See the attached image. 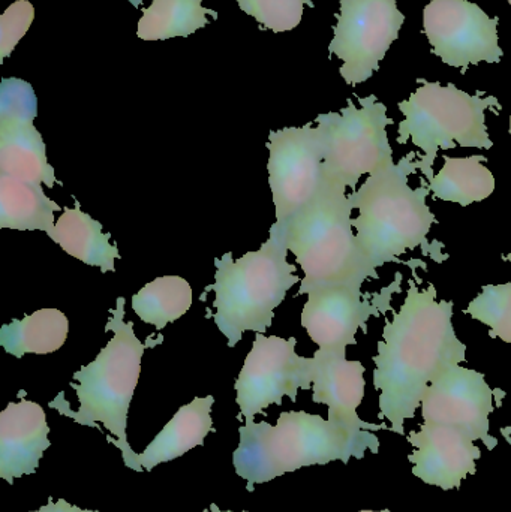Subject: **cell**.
I'll return each instance as SVG.
<instances>
[{
  "label": "cell",
  "instance_id": "83f0119b",
  "mask_svg": "<svg viewBox=\"0 0 511 512\" xmlns=\"http://www.w3.org/2000/svg\"><path fill=\"white\" fill-rule=\"evenodd\" d=\"M38 99L33 87L20 78H2L0 84V119L35 120Z\"/></svg>",
  "mask_w": 511,
  "mask_h": 512
},
{
  "label": "cell",
  "instance_id": "ffe728a7",
  "mask_svg": "<svg viewBox=\"0 0 511 512\" xmlns=\"http://www.w3.org/2000/svg\"><path fill=\"white\" fill-rule=\"evenodd\" d=\"M51 240L66 254L84 262L90 267H98L102 273L116 271L117 258H120L116 243H111V234L102 231L101 222L81 210L80 203L66 207L54 225Z\"/></svg>",
  "mask_w": 511,
  "mask_h": 512
},
{
  "label": "cell",
  "instance_id": "d4e9b609",
  "mask_svg": "<svg viewBox=\"0 0 511 512\" xmlns=\"http://www.w3.org/2000/svg\"><path fill=\"white\" fill-rule=\"evenodd\" d=\"M194 292L180 276L156 277L132 297L138 318L161 331L191 309Z\"/></svg>",
  "mask_w": 511,
  "mask_h": 512
},
{
  "label": "cell",
  "instance_id": "ba28073f",
  "mask_svg": "<svg viewBox=\"0 0 511 512\" xmlns=\"http://www.w3.org/2000/svg\"><path fill=\"white\" fill-rule=\"evenodd\" d=\"M360 107L351 99L339 113L320 114L315 119L324 143L323 173L327 179L353 189L363 176H371L393 164L387 126V107L377 96L359 98Z\"/></svg>",
  "mask_w": 511,
  "mask_h": 512
},
{
  "label": "cell",
  "instance_id": "f1b7e54d",
  "mask_svg": "<svg viewBox=\"0 0 511 512\" xmlns=\"http://www.w3.org/2000/svg\"><path fill=\"white\" fill-rule=\"evenodd\" d=\"M35 18V9L27 0H17L0 15V63L8 59Z\"/></svg>",
  "mask_w": 511,
  "mask_h": 512
},
{
  "label": "cell",
  "instance_id": "1f68e13d",
  "mask_svg": "<svg viewBox=\"0 0 511 512\" xmlns=\"http://www.w3.org/2000/svg\"><path fill=\"white\" fill-rule=\"evenodd\" d=\"M128 2H131L132 5L135 6V8H140L141 3H143V0H128Z\"/></svg>",
  "mask_w": 511,
  "mask_h": 512
},
{
  "label": "cell",
  "instance_id": "277c9868",
  "mask_svg": "<svg viewBox=\"0 0 511 512\" xmlns=\"http://www.w3.org/2000/svg\"><path fill=\"white\" fill-rule=\"evenodd\" d=\"M116 304V309H111V318L105 328L113 331V339L101 349L92 363L74 373L71 388L77 393L80 408L72 411L63 391L48 406L81 426L99 430L98 423L104 424L105 429L116 436V439L108 436L107 439L122 451L126 468L141 472L144 468L138 454L129 447L126 436L128 412L140 379L144 352L162 343V336L152 343L141 342L135 334L134 322L123 321L125 298H117Z\"/></svg>",
  "mask_w": 511,
  "mask_h": 512
},
{
  "label": "cell",
  "instance_id": "5b68a950",
  "mask_svg": "<svg viewBox=\"0 0 511 512\" xmlns=\"http://www.w3.org/2000/svg\"><path fill=\"white\" fill-rule=\"evenodd\" d=\"M287 256L284 225L275 222L258 251L239 259L228 252L215 259V283L206 292H215L213 321L227 337L228 348H234L245 331L266 333L287 292L302 282Z\"/></svg>",
  "mask_w": 511,
  "mask_h": 512
},
{
  "label": "cell",
  "instance_id": "7a4b0ae2",
  "mask_svg": "<svg viewBox=\"0 0 511 512\" xmlns=\"http://www.w3.org/2000/svg\"><path fill=\"white\" fill-rule=\"evenodd\" d=\"M420 155L410 152L399 162L368 176L356 192L350 194L353 209L359 216L353 219L357 243L366 264L378 273V268L398 262L399 256L423 248L435 261H446L443 246L428 240L432 225L437 222L426 198L431 194L429 183L413 189L408 177L416 173Z\"/></svg>",
  "mask_w": 511,
  "mask_h": 512
},
{
  "label": "cell",
  "instance_id": "e575fe53",
  "mask_svg": "<svg viewBox=\"0 0 511 512\" xmlns=\"http://www.w3.org/2000/svg\"><path fill=\"white\" fill-rule=\"evenodd\" d=\"M509 134H510V137H511V116H510V128H509Z\"/></svg>",
  "mask_w": 511,
  "mask_h": 512
},
{
  "label": "cell",
  "instance_id": "30bf717a",
  "mask_svg": "<svg viewBox=\"0 0 511 512\" xmlns=\"http://www.w3.org/2000/svg\"><path fill=\"white\" fill-rule=\"evenodd\" d=\"M335 36L329 53L344 62L341 75L350 86L365 83L380 69L398 39L405 17L396 0H339Z\"/></svg>",
  "mask_w": 511,
  "mask_h": 512
},
{
  "label": "cell",
  "instance_id": "836d02e7",
  "mask_svg": "<svg viewBox=\"0 0 511 512\" xmlns=\"http://www.w3.org/2000/svg\"><path fill=\"white\" fill-rule=\"evenodd\" d=\"M360 512H392V511H390V510H383V511L363 510V511H360Z\"/></svg>",
  "mask_w": 511,
  "mask_h": 512
},
{
  "label": "cell",
  "instance_id": "d590c367",
  "mask_svg": "<svg viewBox=\"0 0 511 512\" xmlns=\"http://www.w3.org/2000/svg\"><path fill=\"white\" fill-rule=\"evenodd\" d=\"M507 2H509V3H510V5H511V0H507Z\"/></svg>",
  "mask_w": 511,
  "mask_h": 512
},
{
  "label": "cell",
  "instance_id": "6da1fadb",
  "mask_svg": "<svg viewBox=\"0 0 511 512\" xmlns=\"http://www.w3.org/2000/svg\"><path fill=\"white\" fill-rule=\"evenodd\" d=\"M453 307V301L437 300L432 283L420 289L411 280L404 304L387 319L374 357V387L380 391L378 418L390 421V432L404 436L405 421L416 417L435 376L467 361Z\"/></svg>",
  "mask_w": 511,
  "mask_h": 512
},
{
  "label": "cell",
  "instance_id": "52a82bcc",
  "mask_svg": "<svg viewBox=\"0 0 511 512\" xmlns=\"http://www.w3.org/2000/svg\"><path fill=\"white\" fill-rule=\"evenodd\" d=\"M423 83L407 101L398 107L404 120L399 123L398 143L408 141L420 150L417 168L428 183L434 179V164L440 150L465 149L491 150L494 141L486 126V111L503 110L495 96L483 92L476 95L459 90L455 84L441 86L440 83Z\"/></svg>",
  "mask_w": 511,
  "mask_h": 512
},
{
  "label": "cell",
  "instance_id": "7c38bea8",
  "mask_svg": "<svg viewBox=\"0 0 511 512\" xmlns=\"http://www.w3.org/2000/svg\"><path fill=\"white\" fill-rule=\"evenodd\" d=\"M402 273L377 294L348 285L327 286L309 292L302 310V327L323 351H347L356 345L359 330L366 331L374 316L393 312L392 298L401 291Z\"/></svg>",
  "mask_w": 511,
  "mask_h": 512
},
{
  "label": "cell",
  "instance_id": "7402d4cb",
  "mask_svg": "<svg viewBox=\"0 0 511 512\" xmlns=\"http://www.w3.org/2000/svg\"><path fill=\"white\" fill-rule=\"evenodd\" d=\"M69 322L57 309H41L23 319H12L0 328V345L6 354L48 355L59 351L68 339Z\"/></svg>",
  "mask_w": 511,
  "mask_h": 512
},
{
  "label": "cell",
  "instance_id": "ac0fdd59",
  "mask_svg": "<svg viewBox=\"0 0 511 512\" xmlns=\"http://www.w3.org/2000/svg\"><path fill=\"white\" fill-rule=\"evenodd\" d=\"M35 120L0 119V174L41 183L48 188L62 186L47 158V147Z\"/></svg>",
  "mask_w": 511,
  "mask_h": 512
},
{
  "label": "cell",
  "instance_id": "e0dca14e",
  "mask_svg": "<svg viewBox=\"0 0 511 512\" xmlns=\"http://www.w3.org/2000/svg\"><path fill=\"white\" fill-rule=\"evenodd\" d=\"M48 433L41 405L26 399L9 403L0 412V478L12 484L15 478L35 474L51 445Z\"/></svg>",
  "mask_w": 511,
  "mask_h": 512
},
{
  "label": "cell",
  "instance_id": "9a60e30c",
  "mask_svg": "<svg viewBox=\"0 0 511 512\" xmlns=\"http://www.w3.org/2000/svg\"><path fill=\"white\" fill-rule=\"evenodd\" d=\"M407 441L414 447L408 456L413 475L429 486L444 492L459 490L468 475H476V460L482 457V450L453 427L423 421L419 432H411Z\"/></svg>",
  "mask_w": 511,
  "mask_h": 512
},
{
  "label": "cell",
  "instance_id": "d6a6232c",
  "mask_svg": "<svg viewBox=\"0 0 511 512\" xmlns=\"http://www.w3.org/2000/svg\"><path fill=\"white\" fill-rule=\"evenodd\" d=\"M504 261L511 262V254L503 256Z\"/></svg>",
  "mask_w": 511,
  "mask_h": 512
},
{
  "label": "cell",
  "instance_id": "f546056e",
  "mask_svg": "<svg viewBox=\"0 0 511 512\" xmlns=\"http://www.w3.org/2000/svg\"><path fill=\"white\" fill-rule=\"evenodd\" d=\"M32 512H98L92 510H81V508L75 507V505L69 504L65 499H60V501L53 502V499H48V504L44 505V507L39 508L38 511Z\"/></svg>",
  "mask_w": 511,
  "mask_h": 512
},
{
  "label": "cell",
  "instance_id": "44dd1931",
  "mask_svg": "<svg viewBox=\"0 0 511 512\" xmlns=\"http://www.w3.org/2000/svg\"><path fill=\"white\" fill-rule=\"evenodd\" d=\"M60 206L45 195L41 183L26 182L0 174V228L42 231L50 236Z\"/></svg>",
  "mask_w": 511,
  "mask_h": 512
},
{
  "label": "cell",
  "instance_id": "2e32d148",
  "mask_svg": "<svg viewBox=\"0 0 511 512\" xmlns=\"http://www.w3.org/2000/svg\"><path fill=\"white\" fill-rule=\"evenodd\" d=\"M365 366L347 358V351H323L314 354L312 402L329 408V421L351 435L390 430L386 424L366 423L357 415L365 397Z\"/></svg>",
  "mask_w": 511,
  "mask_h": 512
},
{
  "label": "cell",
  "instance_id": "5bb4252c",
  "mask_svg": "<svg viewBox=\"0 0 511 512\" xmlns=\"http://www.w3.org/2000/svg\"><path fill=\"white\" fill-rule=\"evenodd\" d=\"M495 396L506 393L492 390L483 373L452 364L429 385L423 397L422 417L425 423L453 427L471 441H482L492 451L498 445L497 439L489 435Z\"/></svg>",
  "mask_w": 511,
  "mask_h": 512
},
{
  "label": "cell",
  "instance_id": "603a6c76",
  "mask_svg": "<svg viewBox=\"0 0 511 512\" xmlns=\"http://www.w3.org/2000/svg\"><path fill=\"white\" fill-rule=\"evenodd\" d=\"M483 161H488V158L482 155L467 158L444 156L443 168L429 182L432 198L462 207L488 200L495 191V177Z\"/></svg>",
  "mask_w": 511,
  "mask_h": 512
},
{
  "label": "cell",
  "instance_id": "484cf974",
  "mask_svg": "<svg viewBox=\"0 0 511 512\" xmlns=\"http://www.w3.org/2000/svg\"><path fill=\"white\" fill-rule=\"evenodd\" d=\"M465 313L485 324L491 337L511 343V282L483 286Z\"/></svg>",
  "mask_w": 511,
  "mask_h": 512
},
{
  "label": "cell",
  "instance_id": "8992f818",
  "mask_svg": "<svg viewBox=\"0 0 511 512\" xmlns=\"http://www.w3.org/2000/svg\"><path fill=\"white\" fill-rule=\"evenodd\" d=\"M353 210L347 188L324 176L314 200L282 222L288 251L305 273L297 297L327 286L362 288L366 280L377 279L360 252Z\"/></svg>",
  "mask_w": 511,
  "mask_h": 512
},
{
  "label": "cell",
  "instance_id": "3957f363",
  "mask_svg": "<svg viewBox=\"0 0 511 512\" xmlns=\"http://www.w3.org/2000/svg\"><path fill=\"white\" fill-rule=\"evenodd\" d=\"M239 448L234 451L237 475L254 484L269 483L297 469L341 460L347 465L351 457L363 459L366 450L378 454L380 439L372 432L354 436L320 415L305 411L282 412L276 426L269 423H245L240 427Z\"/></svg>",
  "mask_w": 511,
  "mask_h": 512
},
{
  "label": "cell",
  "instance_id": "9c48e42d",
  "mask_svg": "<svg viewBox=\"0 0 511 512\" xmlns=\"http://www.w3.org/2000/svg\"><path fill=\"white\" fill-rule=\"evenodd\" d=\"M296 345V337L255 334L251 352L234 384L236 403L245 423L264 414L270 405L281 406L285 396L296 402L299 390H312L314 357H300Z\"/></svg>",
  "mask_w": 511,
  "mask_h": 512
},
{
  "label": "cell",
  "instance_id": "4316f807",
  "mask_svg": "<svg viewBox=\"0 0 511 512\" xmlns=\"http://www.w3.org/2000/svg\"><path fill=\"white\" fill-rule=\"evenodd\" d=\"M237 5L276 33L296 29L302 23L305 5L315 6L312 0H237Z\"/></svg>",
  "mask_w": 511,
  "mask_h": 512
},
{
  "label": "cell",
  "instance_id": "4fadbf2b",
  "mask_svg": "<svg viewBox=\"0 0 511 512\" xmlns=\"http://www.w3.org/2000/svg\"><path fill=\"white\" fill-rule=\"evenodd\" d=\"M498 23L470 0H432L423 9V32L435 56L462 72L480 62H501Z\"/></svg>",
  "mask_w": 511,
  "mask_h": 512
},
{
  "label": "cell",
  "instance_id": "cb8c5ba5",
  "mask_svg": "<svg viewBox=\"0 0 511 512\" xmlns=\"http://www.w3.org/2000/svg\"><path fill=\"white\" fill-rule=\"evenodd\" d=\"M207 15L218 20V12L204 8L203 0H152L138 21V38L165 41L192 35L210 23Z\"/></svg>",
  "mask_w": 511,
  "mask_h": 512
},
{
  "label": "cell",
  "instance_id": "8fae6325",
  "mask_svg": "<svg viewBox=\"0 0 511 512\" xmlns=\"http://www.w3.org/2000/svg\"><path fill=\"white\" fill-rule=\"evenodd\" d=\"M267 149L276 222L282 224L308 206L323 185V137L308 123L270 132Z\"/></svg>",
  "mask_w": 511,
  "mask_h": 512
},
{
  "label": "cell",
  "instance_id": "d6986e66",
  "mask_svg": "<svg viewBox=\"0 0 511 512\" xmlns=\"http://www.w3.org/2000/svg\"><path fill=\"white\" fill-rule=\"evenodd\" d=\"M215 397H195L191 403L182 406L164 429L150 442L143 454H138L141 466L147 472L161 463L179 459L192 448L204 445V439L213 430L210 417Z\"/></svg>",
  "mask_w": 511,
  "mask_h": 512
},
{
  "label": "cell",
  "instance_id": "4dcf8cb0",
  "mask_svg": "<svg viewBox=\"0 0 511 512\" xmlns=\"http://www.w3.org/2000/svg\"><path fill=\"white\" fill-rule=\"evenodd\" d=\"M204 512H233V511H221V510H219L218 507H216V504H212V505H210L209 510H204ZM243 512H248V511H243Z\"/></svg>",
  "mask_w": 511,
  "mask_h": 512
}]
</instances>
